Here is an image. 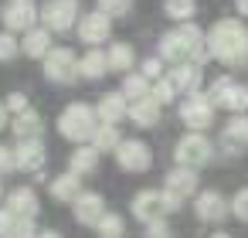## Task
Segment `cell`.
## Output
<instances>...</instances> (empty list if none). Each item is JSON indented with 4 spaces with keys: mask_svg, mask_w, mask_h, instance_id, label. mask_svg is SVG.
Listing matches in <instances>:
<instances>
[{
    "mask_svg": "<svg viewBox=\"0 0 248 238\" xmlns=\"http://www.w3.org/2000/svg\"><path fill=\"white\" fill-rule=\"evenodd\" d=\"M207 55L228 68L248 65V28L234 17H221L207 31Z\"/></svg>",
    "mask_w": 248,
    "mask_h": 238,
    "instance_id": "1",
    "label": "cell"
},
{
    "mask_svg": "<svg viewBox=\"0 0 248 238\" xmlns=\"http://www.w3.org/2000/svg\"><path fill=\"white\" fill-rule=\"evenodd\" d=\"M58 133L65 136V140H72L75 146H85V143H92V136H95V129H99V116H95V106H85V102H72V106H65L62 109V116H58Z\"/></svg>",
    "mask_w": 248,
    "mask_h": 238,
    "instance_id": "2",
    "label": "cell"
},
{
    "mask_svg": "<svg viewBox=\"0 0 248 238\" xmlns=\"http://www.w3.org/2000/svg\"><path fill=\"white\" fill-rule=\"evenodd\" d=\"M207 99L214 109H228L231 116H245V109H248V89L241 82H234L231 75H221L207 89Z\"/></svg>",
    "mask_w": 248,
    "mask_h": 238,
    "instance_id": "3",
    "label": "cell"
},
{
    "mask_svg": "<svg viewBox=\"0 0 248 238\" xmlns=\"http://www.w3.org/2000/svg\"><path fill=\"white\" fill-rule=\"evenodd\" d=\"M211 157H214V146H211V140H207L204 133H184V136L177 140V146H173V160H177V167H190V170H197V167L211 163Z\"/></svg>",
    "mask_w": 248,
    "mask_h": 238,
    "instance_id": "4",
    "label": "cell"
},
{
    "mask_svg": "<svg viewBox=\"0 0 248 238\" xmlns=\"http://www.w3.org/2000/svg\"><path fill=\"white\" fill-rule=\"evenodd\" d=\"M0 21H4V31L17 34V31H34V24L41 21V7L34 0H4L0 4Z\"/></svg>",
    "mask_w": 248,
    "mask_h": 238,
    "instance_id": "5",
    "label": "cell"
},
{
    "mask_svg": "<svg viewBox=\"0 0 248 238\" xmlns=\"http://www.w3.org/2000/svg\"><path fill=\"white\" fill-rule=\"evenodd\" d=\"M180 123L190 129V133H204V129H211V123H214V106H211V99H207V92L201 95V92H194V95H184V102H180Z\"/></svg>",
    "mask_w": 248,
    "mask_h": 238,
    "instance_id": "6",
    "label": "cell"
},
{
    "mask_svg": "<svg viewBox=\"0 0 248 238\" xmlns=\"http://www.w3.org/2000/svg\"><path fill=\"white\" fill-rule=\"evenodd\" d=\"M41 21L48 31L55 34H65L72 28H78L82 14H78V0H48V4L41 7Z\"/></svg>",
    "mask_w": 248,
    "mask_h": 238,
    "instance_id": "7",
    "label": "cell"
},
{
    "mask_svg": "<svg viewBox=\"0 0 248 238\" xmlns=\"http://www.w3.org/2000/svg\"><path fill=\"white\" fill-rule=\"evenodd\" d=\"M45 79L55 85H72L78 79V58L72 48H51V55L45 58Z\"/></svg>",
    "mask_w": 248,
    "mask_h": 238,
    "instance_id": "8",
    "label": "cell"
},
{
    "mask_svg": "<svg viewBox=\"0 0 248 238\" xmlns=\"http://www.w3.org/2000/svg\"><path fill=\"white\" fill-rule=\"evenodd\" d=\"M116 163L126 174H146L153 167V150L143 140H123L119 150H116Z\"/></svg>",
    "mask_w": 248,
    "mask_h": 238,
    "instance_id": "9",
    "label": "cell"
},
{
    "mask_svg": "<svg viewBox=\"0 0 248 238\" xmlns=\"http://www.w3.org/2000/svg\"><path fill=\"white\" fill-rule=\"evenodd\" d=\"M163 214H170V201L163 190H140L133 197V218L136 221L153 224V221H163Z\"/></svg>",
    "mask_w": 248,
    "mask_h": 238,
    "instance_id": "10",
    "label": "cell"
},
{
    "mask_svg": "<svg viewBox=\"0 0 248 238\" xmlns=\"http://www.w3.org/2000/svg\"><path fill=\"white\" fill-rule=\"evenodd\" d=\"M109 34H112V21L106 14H99V11L82 14V21H78V41H85L89 48H95V45H106Z\"/></svg>",
    "mask_w": 248,
    "mask_h": 238,
    "instance_id": "11",
    "label": "cell"
},
{
    "mask_svg": "<svg viewBox=\"0 0 248 238\" xmlns=\"http://www.w3.org/2000/svg\"><path fill=\"white\" fill-rule=\"evenodd\" d=\"M197 170H190V167H173L170 174H167V180H163V190L173 197V201H187V197H194L197 194Z\"/></svg>",
    "mask_w": 248,
    "mask_h": 238,
    "instance_id": "12",
    "label": "cell"
},
{
    "mask_svg": "<svg viewBox=\"0 0 248 238\" xmlns=\"http://www.w3.org/2000/svg\"><path fill=\"white\" fill-rule=\"evenodd\" d=\"M194 211H197L201 221H207V224L214 221V224H217V221H224V218L231 214V204L224 201L221 190H201V194L194 197Z\"/></svg>",
    "mask_w": 248,
    "mask_h": 238,
    "instance_id": "13",
    "label": "cell"
},
{
    "mask_svg": "<svg viewBox=\"0 0 248 238\" xmlns=\"http://www.w3.org/2000/svg\"><path fill=\"white\" fill-rule=\"evenodd\" d=\"M95 116H99V123H106V126H119L123 119H129V99H126L123 92H106V95H99V102H95Z\"/></svg>",
    "mask_w": 248,
    "mask_h": 238,
    "instance_id": "14",
    "label": "cell"
},
{
    "mask_svg": "<svg viewBox=\"0 0 248 238\" xmlns=\"http://www.w3.org/2000/svg\"><path fill=\"white\" fill-rule=\"evenodd\" d=\"M75 211V221L78 224H89V228H95L102 218H106V201H102V194H95V190H82V197L72 204Z\"/></svg>",
    "mask_w": 248,
    "mask_h": 238,
    "instance_id": "15",
    "label": "cell"
},
{
    "mask_svg": "<svg viewBox=\"0 0 248 238\" xmlns=\"http://www.w3.org/2000/svg\"><path fill=\"white\" fill-rule=\"evenodd\" d=\"M163 79L173 85V92H187V95H194V92L201 89V65H194V62L173 65L170 75H163Z\"/></svg>",
    "mask_w": 248,
    "mask_h": 238,
    "instance_id": "16",
    "label": "cell"
},
{
    "mask_svg": "<svg viewBox=\"0 0 248 238\" xmlns=\"http://www.w3.org/2000/svg\"><path fill=\"white\" fill-rule=\"evenodd\" d=\"M14 153H17V170L24 174H38L45 167V140H21Z\"/></svg>",
    "mask_w": 248,
    "mask_h": 238,
    "instance_id": "17",
    "label": "cell"
},
{
    "mask_svg": "<svg viewBox=\"0 0 248 238\" xmlns=\"http://www.w3.org/2000/svg\"><path fill=\"white\" fill-rule=\"evenodd\" d=\"M7 207L17 214V218H38V211H41V201H38V194H34V187H28V184H21V187H14L11 194H7Z\"/></svg>",
    "mask_w": 248,
    "mask_h": 238,
    "instance_id": "18",
    "label": "cell"
},
{
    "mask_svg": "<svg viewBox=\"0 0 248 238\" xmlns=\"http://www.w3.org/2000/svg\"><path fill=\"white\" fill-rule=\"evenodd\" d=\"M160 51V58L163 62H170V65H184V62H190V48H187V41H184V34H180V28L177 31H167L163 38H160V45H156Z\"/></svg>",
    "mask_w": 248,
    "mask_h": 238,
    "instance_id": "19",
    "label": "cell"
},
{
    "mask_svg": "<svg viewBox=\"0 0 248 238\" xmlns=\"http://www.w3.org/2000/svg\"><path fill=\"white\" fill-rule=\"evenodd\" d=\"M48 190H51L55 201H62V204H75V201L82 197V177H75L72 170H65V174H58V177L48 180Z\"/></svg>",
    "mask_w": 248,
    "mask_h": 238,
    "instance_id": "20",
    "label": "cell"
},
{
    "mask_svg": "<svg viewBox=\"0 0 248 238\" xmlns=\"http://www.w3.org/2000/svg\"><path fill=\"white\" fill-rule=\"evenodd\" d=\"M160 116H163V106L153 99V95H146V99H136V102H129V119L140 126V129H153L156 123H160Z\"/></svg>",
    "mask_w": 248,
    "mask_h": 238,
    "instance_id": "21",
    "label": "cell"
},
{
    "mask_svg": "<svg viewBox=\"0 0 248 238\" xmlns=\"http://www.w3.org/2000/svg\"><path fill=\"white\" fill-rule=\"evenodd\" d=\"M21 55L24 58H48L51 55V31L48 28H34V31H28L24 34V41H21Z\"/></svg>",
    "mask_w": 248,
    "mask_h": 238,
    "instance_id": "22",
    "label": "cell"
},
{
    "mask_svg": "<svg viewBox=\"0 0 248 238\" xmlns=\"http://www.w3.org/2000/svg\"><path fill=\"white\" fill-rule=\"evenodd\" d=\"M11 129H14L17 140H41V133H45V119H41V112L28 109V112H21V116L11 119Z\"/></svg>",
    "mask_w": 248,
    "mask_h": 238,
    "instance_id": "23",
    "label": "cell"
},
{
    "mask_svg": "<svg viewBox=\"0 0 248 238\" xmlns=\"http://www.w3.org/2000/svg\"><path fill=\"white\" fill-rule=\"evenodd\" d=\"M99 150L92 146V143H85V146H75V153L68 157V170L75 174V177H85V174H92L95 167H99Z\"/></svg>",
    "mask_w": 248,
    "mask_h": 238,
    "instance_id": "24",
    "label": "cell"
},
{
    "mask_svg": "<svg viewBox=\"0 0 248 238\" xmlns=\"http://www.w3.org/2000/svg\"><path fill=\"white\" fill-rule=\"evenodd\" d=\"M106 62H109V72H119V75H126V72H133L136 51H133V45H126V41H116L112 48H106Z\"/></svg>",
    "mask_w": 248,
    "mask_h": 238,
    "instance_id": "25",
    "label": "cell"
},
{
    "mask_svg": "<svg viewBox=\"0 0 248 238\" xmlns=\"http://www.w3.org/2000/svg\"><path fill=\"white\" fill-rule=\"evenodd\" d=\"M106 72H109V62H106V51L102 48H89L78 58V75L82 79H102Z\"/></svg>",
    "mask_w": 248,
    "mask_h": 238,
    "instance_id": "26",
    "label": "cell"
},
{
    "mask_svg": "<svg viewBox=\"0 0 248 238\" xmlns=\"http://www.w3.org/2000/svg\"><path fill=\"white\" fill-rule=\"evenodd\" d=\"M221 143L228 150H241L248 143V116H231L228 126L221 129Z\"/></svg>",
    "mask_w": 248,
    "mask_h": 238,
    "instance_id": "27",
    "label": "cell"
},
{
    "mask_svg": "<svg viewBox=\"0 0 248 238\" xmlns=\"http://www.w3.org/2000/svg\"><path fill=\"white\" fill-rule=\"evenodd\" d=\"M119 143H123V133H119L116 126L99 123V129H95V136H92V146H95L99 153H116V150H119Z\"/></svg>",
    "mask_w": 248,
    "mask_h": 238,
    "instance_id": "28",
    "label": "cell"
},
{
    "mask_svg": "<svg viewBox=\"0 0 248 238\" xmlns=\"http://www.w3.org/2000/svg\"><path fill=\"white\" fill-rule=\"evenodd\" d=\"M163 14L177 24H190V17L197 14V0H163Z\"/></svg>",
    "mask_w": 248,
    "mask_h": 238,
    "instance_id": "29",
    "label": "cell"
},
{
    "mask_svg": "<svg viewBox=\"0 0 248 238\" xmlns=\"http://www.w3.org/2000/svg\"><path fill=\"white\" fill-rule=\"evenodd\" d=\"M129 102H136V99H146L150 95V79L146 75H140V72H133V75H126L123 79V89H119Z\"/></svg>",
    "mask_w": 248,
    "mask_h": 238,
    "instance_id": "30",
    "label": "cell"
},
{
    "mask_svg": "<svg viewBox=\"0 0 248 238\" xmlns=\"http://www.w3.org/2000/svg\"><path fill=\"white\" fill-rule=\"evenodd\" d=\"M95 231H99V238H123V235H126V221H123L119 214L106 211V218L95 224Z\"/></svg>",
    "mask_w": 248,
    "mask_h": 238,
    "instance_id": "31",
    "label": "cell"
},
{
    "mask_svg": "<svg viewBox=\"0 0 248 238\" xmlns=\"http://www.w3.org/2000/svg\"><path fill=\"white\" fill-rule=\"evenodd\" d=\"M95 11L106 14L109 21H112V17H126V14H133V0H99Z\"/></svg>",
    "mask_w": 248,
    "mask_h": 238,
    "instance_id": "32",
    "label": "cell"
},
{
    "mask_svg": "<svg viewBox=\"0 0 248 238\" xmlns=\"http://www.w3.org/2000/svg\"><path fill=\"white\" fill-rule=\"evenodd\" d=\"M21 55V41L11 31H0V62H14Z\"/></svg>",
    "mask_w": 248,
    "mask_h": 238,
    "instance_id": "33",
    "label": "cell"
},
{
    "mask_svg": "<svg viewBox=\"0 0 248 238\" xmlns=\"http://www.w3.org/2000/svg\"><path fill=\"white\" fill-rule=\"evenodd\" d=\"M4 106H7V112H11V119L31 109V102H28V95H24V92H11V95L4 99Z\"/></svg>",
    "mask_w": 248,
    "mask_h": 238,
    "instance_id": "34",
    "label": "cell"
},
{
    "mask_svg": "<svg viewBox=\"0 0 248 238\" xmlns=\"http://www.w3.org/2000/svg\"><path fill=\"white\" fill-rule=\"evenodd\" d=\"M231 214H234L238 221L248 224V187H241V190L231 197Z\"/></svg>",
    "mask_w": 248,
    "mask_h": 238,
    "instance_id": "35",
    "label": "cell"
},
{
    "mask_svg": "<svg viewBox=\"0 0 248 238\" xmlns=\"http://www.w3.org/2000/svg\"><path fill=\"white\" fill-rule=\"evenodd\" d=\"M140 75H146L150 82H153V79L160 82V79H163V58H160V55L146 58V62H143V68H140Z\"/></svg>",
    "mask_w": 248,
    "mask_h": 238,
    "instance_id": "36",
    "label": "cell"
},
{
    "mask_svg": "<svg viewBox=\"0 0 248 238\" xmlns=\"http://www.w3.org/2000/svg\"><path fill=\"white\" fill-rule=\"evenodd\" d=\"M150 95H153V99H156L160 106H167V102H173V95H177V92H173V85H170L167 79H160V82H156V85L150 89Z\"/></svg>",
    "mask_w": 248,
    "mask_h": 238,
    "instance_id": "37",
    "label": "cell"
},
{
    "mask_svg": "<svg viewBox=\"0 0 248 238\" xmlns=\"http://www.w3.org/2000/svg\"><path fill=\"white\" fill-rule=\"evenodd\" d=\"M11 170H17V153H14V146H4V143H0V177L11 174Z\"/></svg>",
    "mask_w": 248,
    "mask_h": 238,
    "instance_id": "38",
    "label": "cell"
},
{
    "mask_svg": "<svg viewBox=\"0 0 248 238\" xmlns=\"http://www.w3.org/2000/svg\"><path fill=\"white\" fill-rule=\"evenodd\" d=\"M143 238H173V231H170V224H167V221H153V224H146Z\"/></svg>",
    "mask_w": 248,
    "mask_h": 238,
    "instance_id": "39",
    "label": "cell"
},
{
    "mask_svg": "<svg viewBox=\"0 0 248 238\" xmlns=\"http://www.w3.org/2000/svg\"><path fill=\"white\" fill-rule=\"evenodd\" d=\"M11 126V112H7V106L0 102V129H7Z\"/></svg>",
    "mask_w": 248,
    "mask_h": 238,
    "instance_id": "40",
    "label": "cell"
},
{
    "mask_svg": "<svg viewBox=\"0 0 248 238\" xmlns=\"http://www.w3.org/2000/svg\"><path fill=\"white\" fill-rule=\"evenodd\" d=\"M234 7H238L241 17H248V0H234Z\"/></svg>",
    "mask_w": 248,
    "mask_h": 238,
    "instance_id": "41",
    "label": "cell"
},
{
    "mask_svg": "<svg viewBox=\"0 0 248 238\" xmlns=\"http://www.w3.org/2000/svg\"><path fill=\"white\" fill-rule=\"evenodd\" d=\"M34 238H62V235H58V231H51V228H45V231H38Z\"/></svg>",
    "mask_w": 248,
    "mask_h": 238,
    "instance_id": "42",
    "label": "cell"
},
{
    "mask_svg": "<svg viewBox=\"0 0 248 238\" xmlns=\"http://www.w3.org/2000/svg\"><path fill=\"white\" fill-rule=\"evenodd\" d=\"M211 238H231V235H224V231H217V235H211Z\"/></svg>",
    "mask_w": 248,
    "mask_h": 238,
    "instance_id": "43",
    "label": "cell"
},
{
    "mask_svg": "<svg viewBox=\"0 0 248 238\" xmlns=\"http://www.w3.org/2000/svg\"><path fill=\"white\" fill-rule=\"evenodd\" d=\"M0 197H4V184H0Z\"/></svg>",
    "mask_w": 248,
    "mask_h": 238,
    "instance_id": "44",
    "label": "cell"
}]
</instances>
